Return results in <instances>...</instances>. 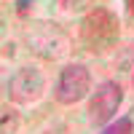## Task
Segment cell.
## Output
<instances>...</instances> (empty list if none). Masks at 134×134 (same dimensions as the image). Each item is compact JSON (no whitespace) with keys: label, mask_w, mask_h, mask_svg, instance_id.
Here are the masks:
<instances>
[{"label":"cell","mask_w":134,"mask_h":134,"mask_svg":"<svg viewBox=\"0 0 134 134\" xmlns=\"http://www.w3.org/2000/svg\"><path fill=\"white\" fill-rule=\"evenodd\" d=\"M131 131H134V124H131L129 115L118 118V121H113V124H107L102 129V134H131Z\"/></svg>","instance_id":"6"},{"label":"cell","mask_w":134,"mask_h":134,"mask_svg":"<svg viewBox=\"0 0 134 134\" xmlns=\"http://www.w3.org/2000/svg\"><path fill=\"white\" fill-rule=\"evenodd\" d=\"M43 86H46V81H43V72L38 70V67H21V70H16L14 75H11V81L5 83L8 88V99L16 105H30L35 102V99L43 94Z\"/></svg>","instance_id":"5"},{"label":"cell","mask_w":134,"mask_h":134,"mask_svg":"<svg viewBox=\"0 0 134 134\" xmlns=\"http://www.w3.org/2000/svg\"><path fill=\"white\" fill-rule=\"evenodd\" d=\"M30 5H32V0H16V8L19 11H27Z\"/></svg>","instance_id":"9"},{"label":"cell","mask_w":134,"mask_h":134,"mask_svg":"<svg viewBox=\"0 0 134 134\" xmlns=\"http://www.w3.org/2000/svg\"><path fill=\"white\" fill-rule=\"evenodd\" d=\"M81 38H83V46L88 51H94V54L110 48L118 40V19L110 14V11H105V8L91 11V14L83 19Z\"/></svg>","instance_id":"2"},{"label":"cell","mask_w":134,"mask_h":134,"mask_svg":"<svg viewBox=\"0 0 134 134\" xmlns=\"http://www.w3.org/2000/svg\"><path fill=\"white\" fill-rule=\"evenodd\" d=\"M14 129H16L14 113H11V110H3V134H14Z\"/></svg>","instance_id":"8"},{"label":"cell","mask_w":134,"mask_h":134,"mask_svg":"<svg viewBox=\"0 0 134 134\" xmlns=\"http://www.w3.org/2000/svg\"><path fill=\"white\" fill-rule=\"evenodd\" d=\"M91 91V75L83 64H67L57 78L54 97L59 105H75Z\"/></svg>","instance_id":"4"},{"label":"cell","mask_w":134,"mask_h":134,"mask_svg":"<svg viewBox=\"0 0 134 134\" xmlns=\"http://www.w3.org/2000/svg\"><path fill=\"white\" fill-rule=\"evenodd\" d=\"M124 102V88L115 81H105L97 86L88 102V121L94 126H107L113 124V115L118 113V105Z\"/></svg>","instance_id":"3"},{"label":"cell","mask_w":134,"mask_h":134,"mask_svg":"<svg viewBox=\"0 0 134 134\" xmlns=\"http://www.w3.org/2000/svg\"><path fill=\"white\" fill-rule=\"evenodd\" d=\"M88 5V0H57V8L62 14H81Z\"/></svg>","instance_id":"7"},{"label":"cell","mask_w":134,"mask_h":134,"mask_svg":"<svg viewBox=\"0 0 134 134\" xmlns=\"http://www.w3.org/2000/svg\"><path fill=\"white\" fill-rule=\"evenodd\" d=\"M129 8H131V14H134V0H129Z\"/></svg>","instance_id":"10"},{"label":"cell","mask_w":134,"mask_h":134,"mask_svg":"<svg viewBox=\"0 0 134 134\" xmlns=\"http://www.w3.org/2000/svg\"><path fill=\"white\" fill-rule=\"evenodd\" d=\"M24 40L30 51L43 59H62L64 54H70V38L54 21H32L24 32Z\"/></svg>","instance_id":"1"}]
</instances>
